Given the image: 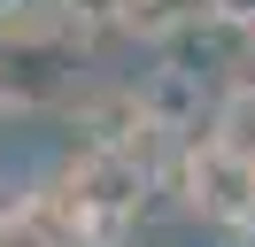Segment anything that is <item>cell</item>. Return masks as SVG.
I'll return each mask as SVG.
<instances>
[{
	"mask_svg": "<svg viewBox=\"0 0 255 247\" xmlns=\"http://www.w3.org/2000/svg\"><path fill=\"white\" fill-rule=\"evenodd\" d=\"M116 23L131 39H178L193 23H217V8L209 0H116Z\"/></svg>",
	"mask_w": 255,
	"mask_h": 247,
	"instance_id": "obj_1",
	"label": "cell"
},
{
	"mask_svg": "<svg viewBox=\"0 0 255 247\" xmlns=\"http://www.w3.org/2000/svg\"><path fill=\"white\" fill-rule=\"evenodd\" d=\"M209 8H217V23H232V31L255 39V0H209Z\"/></svg>",
	"mask_w": 255,
	"mask_h": 247,
	"instance_id": "obj_2",
	"label": "cell"
}]
</instances>
